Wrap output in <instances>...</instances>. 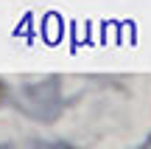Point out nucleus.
I'll return each mask as SVG.
<instances>
[]
</instances>
